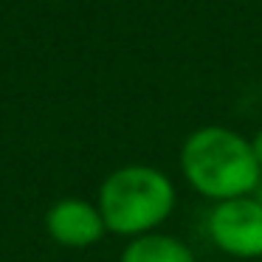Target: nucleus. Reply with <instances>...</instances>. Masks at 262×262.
<instances>
[{
	"label": "nucleus",
	"mask_w": 262,
	"mask_h": 262,
	"mask_svg": "<svg viewBox=\"0 0 262 262\" xmlns=\"http://www.w3.org/2000/svg\"><path fill=\"white\" fill-rule=\"evenodd\" d=\"M181 172L194 192L214 203L251 198L262 181L251 141L228 127L194 130L181 147Z\"/></svg>",
	"instance_id": "f257e3e1"
},
{
	"label": "nucleus",
	"mask_w": 262,
	"mask_h": 262,
	"mask_svg": "<svg viewBox=\"0 0 262 262\" xmlns=\"http://www.w3.org/2000/svg\"><path fill=\"white\" fill-rule=\"evenodd\" d=\"M175 186L161 169L147 164H127L113 169L99 189V211L107 231L119 237H141L169 220L175 209Z\"/></svg>",
	"instance_id": "f03ea898"
},
{
	"label": "nucleus",
	"mask_w": 262,
	"mask_h": 262,
	"mask_svg": "<svg viewBox=\"0 0 262 262\" xmlns=\"http://www.w3.org/2000/svg\"><path fill=\"white\" fill-rule=\"evenodd\" d=\"M209 237L223 254L237 259L262 256V203L251 198H234L214 203L209 211Z\"/></svg>",
	"instance_id": "7ed1b4c3"
},
{
	"label": "nucleus",
	"mask_w": 262,
	"mask_h": 262,
	"mask_svg": "<svg viewBox=\"0 0 262 262\" xmlns=\"http://www.w3.org/2000/svg\"><path fill=\"white\" fill-rule=\"evenodd\" d=\"M46 231L65 248H88L104 237L107 226L96 203L82 198H62L46 211Z\"/></svg>",
	"instance_id": "20e7f679"
},
{
	"label": "nucleus",
	"mask_w": 262,
	"mask_h": 262,
	"mask_svg": "<svg viewBox=\"0 0 262 262\" xmlns=\"http://www.w3.org/2000/svg\"><path fill=\"white\" fill-rule=\"evenodd\" d=\"M119 262H194V254L186 243H181L172 234L149 231L141 237H133L121 251Z\"/></svg>",
	"instance_id": "39448f33"
},
{
	"label": "nucleus",
	"mask_w": 262,
	"mask_h": 262,
	"mask_svg": "<svg viewBox=\"0 0 262 262\" xmlns=\"http://www.w3.org/2000/svg\"><path fill=\"white\" fill-rule=\"evenodd\" d=\"M251 147H254V155H256V161H259V166H262V130L251 138Z\"/></svg>",
	"instance_id": "423d86ee"
},
{
	"label": "nucleus",
	"mask_w": 262,
	"mask_h": 262,
	"mask_svg": "<svg viewBox=\"0 0 262 262\" xmlns=\"http://www.w3.org/2000/svg\"><path fill=\"white\" fill-rule=\"evenodd\" d=\"M254 198H256V200H259V203H262V181H259V186H256V192H254Z\"/></svg>",
	"instance_id": "0eeeda50"
}]
</instances>
